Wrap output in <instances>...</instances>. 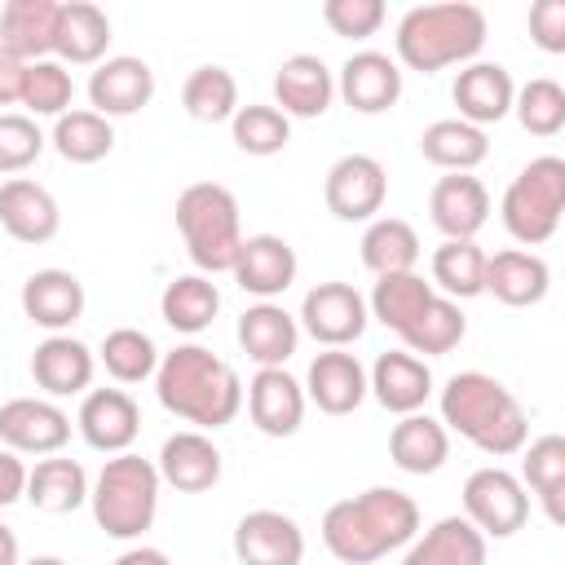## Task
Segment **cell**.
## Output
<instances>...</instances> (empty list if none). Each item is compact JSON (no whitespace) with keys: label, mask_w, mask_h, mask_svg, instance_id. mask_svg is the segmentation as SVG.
<instances>
[{"label":"cell","mask_w":565,"mask_h":565,"mask_svg":"<svg viewBox=\"0 0 565 565\" xmlns=\"http://www.w3.org/2000/svg\"><path fill=\"white\" fill-rule=\"evenodd\" d=\"M106 49H110V18L88 4V0H71L62 4L57 13V40H53V53L57 62L66 66H97L106 62Z\"/></svg>","instance_id":"1f68e13d"},{"label":"cell","mask_w":565,"mask_h":565,"mask_svg":"<svg viewBox=\"0 0 565 565\" xmlns=\"http://www.w3.org/2000/svg\"><path fill=\"white\" fill-rule=\"evenodd\" d=\"M335 102V75L322 57L313 53H291L274 71V106L287 119H318Z\"/></svg>","instance_id":"ac0fdd59"},{"label":"cell","mask_w":565,"mask_h":565,"mask_svg":"<svg viewBox=\"0 0 565 565\" xmlns=\"http://www.w3.org/2000/svg\"><path fill=\"white\" fill-rule=\"evenodd\" d=\"M159 468L154 459H141L132 450L110 455L97 472V481L88 486V503H93V521L102 525V534L110 539H141L154 525L159 512Z\"/></svg>","instance_id":"5b68a950"},{"label":"cell","mask_w":565,"mask_h":565,"mask_svg":"<svg viewBox=\"0 0 565 565\" xmlns=\"http://www.w3.org/2000/svg\"><path fill=\"white\" fill-rule=\"evenodd\" d=\"M428 216L446 238H477L490 221V190L472 172H450L433 185Z\"/></svg>","instance_id":"cb8c5ba5"},{"label":"cell","mask_w":565,"mask_h":565,"mask_svg":"<svg viewBox=\"0 0 565 565\" xmlns=\"http://www.w3.org/2000/svg\"><path fill=\"white\" fill-rule=\"evenodd\" d=\"M305 388L287 366H256L247 384V415L265 437H291L305 424Z\"/></svg>","instance_id":"e0dca14e"},{"label":"cell","mask_w":565,"mask_h":565,"mask_svg":"<svg viewBox=\"0 0 565 565\" xmlns=\"http://www.w3.org/2000/svg\"><path fill=\"white\" fill-rule=\"evenodd\" d=\"M530 40L543 53H565V0L530 4Z\"/></svg>","instance_id":"681fc988"},{"label":"cell","mask_w":565,"mask_h":565,"mask_svg":"<svg viewBox=\"0 0 565 565\" xmlns=\"http://www.w3.org/2000/svg\"><path fill=\"white\" fill-rule=\"evenodd\" d=\"M296 269H300V260H296V247L282 238V234H247L243 238V247H238V256H234V282L247 291V296H256V300H274V296H282L291 282H296Z\"/></svg>","instance_id":"2e32d148"},{"label":"cell","mask_w":565,"mask_h":565,"mask_svg":"<svg viewBox=\"0 0 565 565\" xmlns=\"http://www.w3.org/2000/svg\"><path fill=\"white\" fill-rule=\"evenodd\" d=\"M521 486L534 490V499L543 503L547 521H565V437L561 433H543L530 441L525 459H521Z\"/></svg>","instance_id":"8d00e7d4"},{"label":"cell","mask_w":565,"mask_h":565,"mask_svg":"<svg viewBox=\"0 0 565 565\" xmlns=\"http://www.w3.org/2000/svg\"><path fill=\"white\" fill-rule=\"evenodd\" d=\"M79 437L102 455H124L141 433V411L124 388H88L75 415Z\"/></svg>","instance_id":"4fadbf2b"},{"label":"cell","mask_w":565,"mask_h":565,"mask_svg":"<svg viewBox=\"0 0 565 565\" xmlns=\"http://www.w3.org/2000/svg\"><path fill=\"white\" fill-rule=\"evenodd\" d=\"M437 291H433V282H424L415 269L411 274H384V278H375V287H371V296H366V313L380 322V327H388V331H406L419 313H424V305L433 300Z\"/></svg>","instance_id":"f35d334b"},{"label":"cell","mask_w":565,"mask_h":565,"mask_svg":"<svg viewBox=\"0 0 565 565\" xmlns=\"http://www.w3.org/2000/svg\"><path fill=\"white\" fill-rule=\"evenodd\" d=\"M110 565H172V561H168V552H159V547H128V552H119Z\"/></svg>","instance_id":"f5cc1de1"},{"label":"cell","mask_w":565,"mask_h":565,"mask_svg":"<svg viewBox=\"0 0 565 565\" xmlns=\"http://www.w3.org/2000/svg\"><path fill=\"white\" fill-rule=\"evenodd\" d=\"M335 93L358 115H384L402 97V71H397V62L388 53L362 49V53H349L344 57V66L335 75Z\"/></svg>","instance_id":"9a60e30c"},{"label":"cell","mask_w":565,"mask_h":565,"mask_svg":"<svg viewBox=\"0 0 565 565\" xmlns=\"http://www.w3.org/2000/svg\"><path fill=\"white\" fill-rule=\"evenodd\" d=\"M463 516L486 539H512L530 516V490L521 486L516 472H508L499 463L477 468L463 481Z\"/></svg>","instance_id":"ba28073f"},{"label":"cell","mask_w":565,"mask_h":565,"mask_svg":"<svg viewBox=\"0 0 565 565\" xmlns=\"http://www.w3.org/2000/svg\"><path fill=\"white\" fill-rule=\"evenodd\" d=\"M53 150L66 163H97L115 150V128L97 110H66L53 119Z\"/></svg>","instance_id":"60d3db41"},{"label":"cell","mask_w":565,"mask_h":565,"mask_svg":"<svg viewBox=\"0 0 565 565\" xmlns=\"http://www.w3.org/2000/svg\"><path fill=\"white\" fill-rule=\"evenodd\" d=\"M35 512H49V516H66L75 512L84 499H88V472L79 459H62V455H49L40 459L35 468H26V494H22Z\"/></svg>","instance_id":"d6a6232c"},{"label":"cell","mask_w":565,"mask_h":565,"mask_svg":"<svg viewBox=\"0 0 565 565\" xmlns=\"http://www.w3.org/2000/svg\"><path fill=\"white\" fill-rule=\"evenodd\" d=\"M159 313H163V322H168L172 331L199 335V331H207L212 318L221 313V291H216V282H212L207 274H181V278H172V282L163 287Z\"/></svg>","instance_id":"d590c367"},{"label":"cell","mask_w":565,"mask_h":565,"mask_svg":"<svg viewBox=\"0 0 565 565\" xmlns=\"http://www.w3.org/2000/svg\"><path fill=\"white\" fill-rule=\"evenodd\" d=\"M441 287L446 300H472L486 291V252L477 238H441L433 252V291Z\"/></svg>","instance_id":"74e56055"},{"label":"cell","mask_w":565,"mask_h":565,"mask_svg":"<svg viewBox=\"0 0 565 565\" xmlns=\"http://www.w3.org/2000/svg\"><path fill=\"white\" fill-rule=\"evenodd\" d=\"M402 565H486V534L468 516H441L406 543Z\"/></svg>","instance_id":"f546056e"},{"label":"cell","mask_w":565,"mask_h":565,"mask_svg":"<svg viewBox=\"0 0 565 565\" xmlns=\"http://www.w3.org/2000/svg\"><path fill=\"white\" fill-rule=\"evenodd\" d=\"M150 97H154V71L132 53L106 57L88 75V110H97L102 119L137 115L141 106H150Z\"/></svg>","instance_id":"7c38bea8"},{"label":"cell","mask_w":565,"mask_h":565,"mask_svg":"<svg viewBox=\"0 0 565 565\" xmlns=\"http://www.w3.org/2000/svg\"><path fill=\"white\" fill-rule=\"evenodd\" d=\"M97 358H102L106 375L119 380V384H141V380H150L154 366H159L154 340H150L146 331H137V327H115V331H106Z\"/></svg>","instance_id":"ee69618b"},{"label":"cell","mask_w":565,"mask_h":565,"mask_svg":"<svg viewBox=\"0 0 565 565\" xmlns=\"http://www.w3.org/2000/svg\"><path fill=\"white\" fill-rule=\"evenodd\" d=\"M322 22L344 40H366L384 26V0H327Z\"/></svg>","instance_id":"c3c4849f"},{"label":"cell","mask_w":565,"mask_h":565,"mask_svg":"<svg viewBox=\"0 0 565 565\" xmlns=\"http://www.w3.org/2000/svg\"><path fill=\"white\" fill-rule=\"evenodd\" d=\"M419 534V503L397 486H371L322 512V543L340 565H371Z\"/></svg>","instance_id":"6da1fadb"},{"label":"cell","mask_w":565,"mask_h":565,"mask_svg":"<svg viewBox=\"0 0 565 565\" xmlns=\"http://www.w3.org/2000/svg\"><path fill=\"white\" fill-rule=\"evenodd\" d=\"M159 481L181 490V494H203L221 481V450L207 433L199 428H185V433H172L163 446H159Z\"/></svg>","instance_id":"7402d4cb"},{"label":"cell","mask_w":565,"mask_h":565,"mask_svg":"<svg viewBox=\"0 0 565 565\" xmlns=\"http://www.w3.org/2000/svg\"><path fill=\"white\" fill-rule=\"evenodd\" d=\"M177 230L199 274H230L243 247L238 199L221 181H194L177 194Z\"/></svg>","instance_id":"8992f818"},{"label":"cell","mask_w":565,"mask_h":565,"mask_svg":"<svg viewBox=\"0 0 565 565\" xmlns=\"http://www.w3.org/2000/svg\"><path fill=\"white\" fill-rule=\"evenodd\" d=\"M419 154H424L433 168L472 172V168L490 154V137H486V128H472V124H463V119H433V124L419 132Z\"/></svg>","instance_id":"e575fe53"},{"label":"cell","mask_w":565,"mask_h":565,"mask_svg":"<svg viewBox=\"0 0 565 565\" xmlns=\"http://www.w3.org/2000/svg\"><path fill=\"white\" fill-rule=\"evenodd\" d=\"M93 371H97V358L84 340L75 335H49L35 344L31 353V380L49 393V397H75V393H88L93 384Z\"/></svg>","instance_id":"484cf974"},{"label":"cell","mask_w":565,"mask_h":565,"mask_svg":"<svg viewBox=\"0 0 565 565\" xmlns=\"http://www.w3.org/2000/svg\"><path fill=\"white\" fill-rule=\"evenodd\" d=\"M22 565H66L62 556H31V561H22Z\"/></svg>","instance_id":"11a10c76"},{"label":"cell","mask_w":565,"mask_h":565,"mask_svg":"<svg viewBox=\"0 0 565 565\" xmlns=\"http://www.w3.org/2000/svg\"><path fill=\"white\" fill-rule=\"evenodd\" d=\"M181 106L199 124H225L238 110V79L225 66H194L181 84Z\"/></svg>","instance_id":"ab89813d"},{"label":"cell","mask_w":565,"mask_h":565,"mask_svg":"<svg viewBox=\"0 0 565 565\" xmlns=\"http://www.w3.org/2000/svg\"><path fill=\"white\" fill-rule=\"evenodd\" d=\"M22 84H26V62H18L13 53L0 49V106H18Z\"/></svg>","instance_id":"816d5d0a"},{"label":"cell","mask_w":565,"mask_h":565,"mask_svg":"<svg viewBox=\"0 0 565 565\" xmlns=\"http://www.w3.org/2000/svg\"><path fill=\"white\" fill-rule=\"evenodd\" d=\"M234 556L243 565H300L305 534L287 512L256 508V512L238 516V525H234Z\"/></svg>","instance_id":"5bb4252c"},{"label":"cell","mask_w":565,"mask_h":565,"mask_svg":"<svg viewBox=\"0 0 565 565\" xmlns=\"http://www.w3.org/2000/svg\"><path fill=\"white\" fill-rule=\"evenodd\" d=\"M44 150V132L31 115L18 110H0V172H22L40 159Z\"/></svg>","instance_id":"7dc6e473"},{"label":"cell","mask_w":565,"mask_h":565,"mask_svg":"<svg viewBox=\"0 0 565 565\" xmlns=\"http://www.w3.org/2000/svg\"><path fill=\"white\" fill-rule=\"evenodd\" d=\"M0 565H22L18 561V534L9 525H0Z\"/></svg>","instance_id":"db71d44e"},{"label":"cell","mask_w":565,"mask_h":565,"mask_svg":"<svg viewBox=\"0 0 565 565\" xmlns=\"http://www.w3.org/2000/svg\"><path fill=\"white\" fill-rule=\"evenodd\" d=\"M62 225V212H57V199L31 181V177H9L0 185V230L13 238V243H49Z\"/></svg>","instance_id":"603a6c76"},{"label":"cell","mask_w":565,"mask_h":565,"mask_svg":"<svg viewBox=\"0 0 565 565\" xmlns=\"http://www.w3.org/2000/svg\"><path fill=\"white\" fill-rule=\"evenodd\" d=\"M230 132H234V146H238L243 154L269 159V154L287 150V141H291V119H287L278 106L247 102V106H238V110H234Z\"/></svg>","instance_id":"7bdbcfd3"},{"label":"cell","mask_w":565,"mask_h":565,"mask_svg":"<svg viewBox=\"0 0 565 565\" xmlns=\"http://www.w3.org/2000/svg\"><path fill=\"white\" fill-rule=\"evenodd\" d=\"M22 313L35 322V327H44V331H53V335H62L71 322H79V313H84V305H88V296H84V282L71 274V269H35L26 282H22Z\"/></svg>","instance_id":"d4e9b609"},{"label":"cell","mask_w":565,"mask_h":565,"mask_svg":"<svg viewBox=\"0 0 565 565\" xmlns=\"http://www.w3.org/2000/svg\"><path fill=\"white\" fill-rule=\"evenodd\" d=\"M388 459L411 477H428L450 459V433L441 428V419L424 411L402 415L388 433Z\"/></svg>","instance_id":"4dcf8cb0"},{"label":"cell","mask_w":565,"mask_h":565,"mask_svg":"<svg viewBox=\"0 0 565 565\" xmlns=\"http://www.w3.org/2000/svg\"><path fill=\"white\" fill-rule=\"evenodd\" d=\"M300 331H309L322 349H349L353 340H362L371 313H366V296L349 282H318L305 291L300 313H296Z\"/></svg>","instance_id":"9c48e42d"},{"label":"cell","mask_w":565,"mask_h":565,"mask_svg":"<svg viewBox=\"0 0 565 565\" xmlns=\"http://www.w3.org/2000/svg\"><path fill=\"white\" fill-rule=\"evenodd\" d=\"M561 212H565V159H556V154L530 159L508 181L503 203H499L503 230L525 247L547 243L561 225Z\"/></svg>","instance_id":"52a82bcc"},{"label":"cell","mask_w":565,"mask_h":565,"mask_svg":"<svg viewBox=\"0 0 565 565\" xmlns=\"http://www.w3.org/2000/svg\"><path fill=\"white\" fill-rule=\"evenodd\" d=\"M450 97L459 106L455 119H463L472 128H486V124H499L503 115H512L516 84H512V71L503 62H468L455 75Z\"/></svg>","instance_id":"d6986e66"},{"label":"cell","mask_w":565,"mask_h":565,"mask_svg":"<svg viewBox=\"0 0 565 565\" xmlns=\"http://www.w3.org/2000/svg\"><path fill=\"white\" fill-rule=\"evenodd\" d=\"M366 393H375V402L393 415H415L433 397V371L424 358H415L406 349H388L366 371Z\"/></svg>","instance_id":"44dd1931"},{"label":"cell","mask_w":565,"mask_h":565,"mask_svg":"<svg viewBox=\"0 0 565 565\" xmlns=\"http://www.w3.org/2000/svg\"><path fill=\"white\" fill-rule=\"evenodd\" d=\"M358 247H362V265L375 278H384V274H411L419 265V234L402 216H375V221H366Z\"/></svg>","instance_id":"836d02e7"},{"label":"cell","mask_w":565,"mask_h":565,"mask_svg":"<svg viewBox=\"0 0 565 565\" xmlns=\"http://www.w3.org/2000/svg\"><path fill=\"white\" fill-rule=\"evenodd\" d=\"M437 406H441V428L459 433L481 455L503 459V455L525 450L530 419L503 380H494L486 371H455L446 380Z\"/></svg>","instance_id":"3957f363"},{"label":"cell","mask_w":565,"mask_h":565,"mask_svg":"<svg viewBox=\"0 0 565 565\" xmlns=\"http://www.w3.org/2000/svg\"><path fill=\"white\" fill-rule=\"evenodd\" d=\"M468 335V318H463V309L455 305V300H446V296H433L428 305H424V313L402 331V344H406V353H424V358H437V353H450L459 340Z\"/></svg>","instance_id":"b9f144b4"},{"label":"cell","mask_w":565,"mask_h":565,"mask_svg":"<svg viewBox=\"0 0 565 565\" xmlns=\"http://www.w3.org/2000/svg\"><path fill=\"white\" fill-rule=\"evenodd\" d=\"M238 344L256 366H282L300 344V322L274 300H256L238 313Z\"/></svg>","instance_id":"83f0119b"},{"label":"cell","mask_w":565,"mask_h":565,"mask_svg":"<svg viewBox=\"0 0 565 565\" xmlns=\"http://www.w3.org/2000/svg\"><path fill=\"white\" fill-rule=\"evenodd\" d=\"M512 115L521 119L525 132H534V137H556V132L565 128V88H561L556 79L539 75V79H530V84L516 88Z\"/></svg>","instance_id":"bcb514c9"},{"label":"cell","mask_w":565,"mask_h":565,"mask_svg":"<svg viewBox=\"0 0 565 565\" xmlns=\"http://www.w3.org/2000/svg\"><path fill=\"white\" fill-rule=\"evenodd\" d=\"M305 402L322 415H353L366 402V366L349 349H322L305 375Z\"/></svg>","instance_id":"ffe728a7"},{"label":"cell","mask_w":565,"mask_h":565,"mask_svg":"<svg viewBox=\"0 0 565 565\" xmlns=\"http://www.w3.org/2000/svg\"><path fill=\"white\" fill-rule=\"evenodd\" d=\"M154 393L168 415L194 424L199 433L225 428L243 406L238 371L203 344H177L172 353H163L154 366Z\"/></svg>","instance_id":"7a4b0ae2"},{"label":"cell","mask_w":565,"mask_h":565,"mask_svg":"<svg viewBox=\"0 0 565 565\" xmlns=\"http://www.w3.org/2000/svg\"><path fill=\"white\" fill-rule=\"evenodd\" d=\"M322 199L335 221H375L388 199V172L375 154H340L327 168Z\"/></svg>","instance_id":"30bf717a"},{"label":"cell","mask_w":565,"mask_h":565,"mask_svg":"<svg viewBox=\"0 0 565 565\" xmlns=\"http://www.w3.org/2000/svg\"><path fill=\"white\" fill-rule=\"evenodd\" d=\"M552 287V269L539 252L525 247H503L494 256H486V291L508 305V309H530L547 296Z\"/></svg>","instance_id":"4316f807"},{"label":"cell","mask_w":565,"mask_h":565,"mask_svg":"<svg viewBox=\"0 0 565 565\" xmlns=\"http://www.w3.org/2000/svg\"><path fill=\"white\" fill-rule=\"evenodd\" d=\"M26 494V463L9 446H0V508L18 503Z\"/></svg>","instance_id":"f907efd6"},{"label":"cell","mask_w":565,"mask_h":565,"mask_svg":"<svg viewBox=\"0 0 565 565\" xmlns=\"http://www.w3.org/2000/svg\"><path fill=\"white\" fill-rule=\"evenodd\" d=\"M57 0H9L0 9V49L18 62H44L57 40Z\"/></svg>","instance_id":"f1b7e54d"},{"label":"cell","mask_w":565,"mask_h":565,"mask_svg":"<svg viewBox=\"0 0 565 565\" xmlns=\"http://www.w3.org/2000/svg\"><path fill=\"white\" fill-rule=\"evenodd\" d=\"M71 97H75V79H71V71L57 57L26 62V84H22V102L18 106H26L31 119H40V115H49V119L66 115L71 110Z\"/></svg>","instance_id":"f6af8a7d"},{"label":"cell","mask_w":565,"mask_h":565,"mask_svg":"<svg viewBox=\"0 0 565 565\" xmlns=\"http://www.w3.org/2000/svg\"><path fill=\"white\" fill-rule=\"evenodd\" d=\"M481 44H486V13L468 0L415 4L402 13L397 35H393L397 62L419 75H437L446 66H468V62H477Z\"/></svg>","instance_id":"277c9868"},{"label":"cell","mask_w":565,"mask_h":565,"mask_svg":"<svg viewBox=\"0 0 565 565\" xmlns=\"http://www.w3.org/2000/svg\"><path fill=\"white\" fill-rule=\"evenodd\" d=\"M71 441V415L49 397L0 402V446L13 455H57Z\"/></svg>","instance_id":"8fae6325"}]
</instances>
